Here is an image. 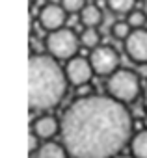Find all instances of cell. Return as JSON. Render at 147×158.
<instances>
[{
	"label": "cell",
	"instance_id": "19",
	"mask_svg": "<svg viewBox=\"0 0 147 158\" xmlns=\"http://www.w3.org/2000/svg\"><path fill=\"white\" fill-rule=\"evenodd\" d=\"M143 13L147 15V0H143Z\"/></svg>",
	"mask_w": 147,
	"mask_h": 158
},
{
	"label": "cell",
	"instance_id": "13",
	"mask_svg": "<svg viewBox=\"0 0 147 158\" xmlns=\"http://www.w3.org/2000/svg\"><path fill=\"white\" fill-rule=\"evenodd\" d=\"M99 32L95 28H86L82 34H80V43L86 47V48H97L99 47Z\"/></svg>",
	"mask_w": 147,
	"mask_h": 158
},
{
	"label": "cell",
	"instance_id": "6",
	"mask_svg": "<svg viewBox=\"0 0 147 158\" xmlns=\"http://www.w3.org/2000/svg\"><path fill=\"white\" fill-rule=\"evenodd\" d=\"M93 67L86 58L75 56L73 60H69L67 67H65V74H67V80L75 86V88H84L90 84L91 76H93Z\"/></svg>",
	"mask_w": 147,
	"mask_h": 158
},
{
	"label": "cell",
	"instance_id": "7",
	"mask_svg": "<svg viewBox=\"0 0 147 158\" xmlns=\"http://www.w3.org/2000/svg\"><path fill=\"white\" fill-rule=\"evenodd\" d=\"M125 50L130 60L147 63V30H132V34L125 39Z\"/></svg>",
	"mask_w": 147,
	"mask_h": 158
},
{
	"label": "cell",
	"instance_id": "23",
	"mask_svg": "<svg viewBox=\"0 0 147 158\" xmlns=\"http://www.w3.org/2000/svg\"><path fill=\"white\" fill-rule=\"evenodd\" d=\"M30 2H34V0H30Z\"/></svg>",
	"mask_w": 147,
	"mask_h": 158
},
{
	"label": "cell",
	"instance_id": "12",
	"mask_svg": "<svg viewBox=\"0 0 147 158\" xmlns=\"http://www.w3.org/2000/svg\"><path fill=\"white\" fill-rule=\"evenodd\" d=\"M130 151L134 158H147V130H140L132 138Z\"/></svg>",
	"mask_w": 147,
	"mask_h": 158
},
{
	"label": "cell",
	"instance_id": "4",
	"mask_svg": "<svg viewBox=\"0 0 147 158\" xmlns=\"http://www.w3.org/2000/svg\"><path fill=\"white\" fill-rule=\"evenodd\" d=\"M78 37L69 28H60L47 35V50L54 60H73L78 50Z\"/></svg>",
	"mask_w": 147,
	"mask_h": 158
},
{
	"label": "cell",
	"instance_id": "8",
	"mask_svg": "<svg viewBox=\"0 0 147 158\" xmlns=\"http://www.w3.org/2000/svg\"><path fill=\"white\" fill-rule=\"evenodd\" d=\"M65 10L58 4H47L39 10V23L43 28L50 30V32H56L60 30L63 24H65Z\"/></svg>",
	"mask_w": 147,
	"mask_h": 158
},
{
	"label": "cell",
	"instance_id": "10",
	"mask_svg": "<svg viewBox=\"0 0 147 158\" xmlns=\"http://www.w3.org/2000/svg\"><path fill=\"white\" fill-rule=\"evenodd\" d=\"M37 158H67L69 152L65 149V145L56 143V141H47L39 147V151L36 152Z\"/></svg>",
	"mask_w": 147,
	"mask_h": 158
},
{
	"label": "cell",
	"instance_id": "5",
	"mask_svg": "<svg viewBox=\"0 0 147 158\" xmlns=\"http://www.w3.org/2000/svg\"><path fill=\"white\" fill-rule=\"evenodd\" d=\"M90 63L97 74H114L119 67V56L112 47H97L90 56Z\"/></svg>",
	"mask_w": 147,
	"mask_h": 158
},
{
	"label": "cell",
	"instance_id": "17",
	"mask_svg": "<svg viewBox=\"0 0 147 158\" xmlns=\"http://www.w3.org/2000/svg\"><path fill=\"white\" fill-rule=\"evenodd\" d=\"M61 8L67 13H80L86 8V4L84 0H61Z\"/></svg>",
	"mask_w": 147,
	"mask_h": 158
},
{
	"label": "cell",
	"instance_id": "2",
	"mask_svg": "<svg viewBox=\"0 0 147 158\" xmlns=\"http://www.w3.org/2000/svg\"><path fill=\"white\" fill-rule=\"evenodd\" d=\"M67 91V74L52 56L34 54L30 58V108L48 110L60 104Z\"/></svg>",
	"mask_w": 147,
	"mask_h": 158
},
{
	"label": "cell",
	"instance_id": "16",
	"mask_svg": "<svg viewBox=\"0 0 147 158\" xmlns=\"http://www.w3.org/2000/svg\"><path fill=\"white\" fill-rule=\"evenodd\" d=\"M112 34H114V37H117V39H127L130 34H132V28H130V24L125 21V23H121V21H117V23H114V26H112Z\"/></svg>",
	"mask_w": 147,
	"mask_h": 158
},
{
	"label": "cell",
	"instance_id": "20",
	"mask_svg": "<svg viewBox=\"0 0 147 158\" xmlns=\"http://www.w3.org/2000/svg\"><path fill=\"white\" fill-rule=\"evenodd\" d=\"M143 102H145V110H147V88H145V97H143Z\"/></svg>",
	"mask_w": 147,
	"mask_h": 158
},
{
	"label": "cell",
	"instance_id": "11",
	"mask_svg": "<svg viewBox=\"0 0 147 158\" xmlns=\"http://www.w3.org/2000/svg\"><path fill=\"white\" fill-rule=\"evenodd\" d=\"M101 19H103V15H101L99 6L88 4V6L80 11V23H82L86 28H95V26L101 23Z\"/></svg>",
	"mask_w": 147,
	"mask_h": 158
},
{
	"label": "cell",
	"instance_id": "15",
	"mask_svg": "<svg viewBox=\"0 0 147 158\" xmlns=\"http://www.w3.org/2000/svg\"><path fill=\"white\" fill-rule=\"evenodd\" d=\"M145 13L143 11H130L128 15H127V23L130 24V28H134V30H141L143 28V24H145Z\"/></svg>",
	"mask_w": 147,
	"mask_h": 158
},
{
	"label": "cell",
	"instance_id": "14",
	"mask_svg": "<svg viewBox=\"0 0 147 158\" xmlns=\"http://www.w3.org/2000/svg\"><path fill=\"white\" fill-rule=\"evenodd\" d=\"M134 4H136V0H108V6H110L112 11H116V13H127V15L132 11Z\"/></svg>",
	"mask_w": 147,
	"mask_h": 158
},
{
	"label": "cell",
	"instance_id": "1",
	"mask_svg": "<svg viewBox=\"0 0 147 158\" xmlns=\"http://www.w3.org/2000/svg\"><path fill=\"white\" fill-rule=\"evenodd\" d=\"M60 130L73 158H116L130 139L132 119L123 102L88 95L65 110Z\"/></svg>",
	"mask_w": 147,
	"mask_h": 158
},
{
	"label": "cell",
	"instance_id": "3",
	"mask_svg": "<svg viewBox=\"0 0 147 158\" xmlns=\"http://www.w3.org/2000/svg\"><path fill=\"white\" fill-rule=\"evenodd\" d=\"M106 89L112 99L119 102H132L140 93V78L128 69H117L114 74H110Z\"/></svg>",
	"mask_w": 147,
	"mask_h": 158
},
{
	"label": "cell",
	"instance_id": "18",
	"mask_svg": "<svg viewBox=\"0 0 147 158\" xmlns=\"http://www.w3.org/2000/svg\"><path fill=\"white\" fill-rule=\"evenodd\" d=\"M37 139H39V138H37L36 134H30V136H28V151H30V152H37V151H39L41 145L37 143Z\"/></svg>",
	"mask_w": 147,
	"mask_h": 158
},
{
	"label": "cell",
	"instance_id": "21",
	"mask_svg": "<svg viewBox=\"0 0 147 158\" xmlns=\"http://www.w3.org/2000/svg\"><path fill=\"white\" fill-rule=\"evenodd\" d=\"M48 2H50V4H60L61 0H48Z\"/></svg>",
	"mask_w": 147,
	"mask_h": 158
},
{
	"label": "cell",
	"instance_id": "9",
	"mask_svg": "<svg viewBox=\"0 0 147 158\" xmlns=\"http://www.w3.org/2000/svg\"><path fill=\"white\" fill-rule=\"evenodd\" d=\"M58 132V121L52 115H41L34 123V134L37 138H52Z\"/></svg>",
	"mask_w": 147,
	"mask_h": 158
},
{
	"label": "cell",
	"instance_id": "22",
	"mask_svg": "<svg viewBox=\"0 0 147 158\" xmlns=\"http://www.w3.org/2000/svg\"><path fill=\"white\" fill-rule=\"evenodd\" d=\"M116 158H134V156H116Z\"/></svg>",
	"mask_w": 147,
	"mask_h": 158
}]
</instances>
